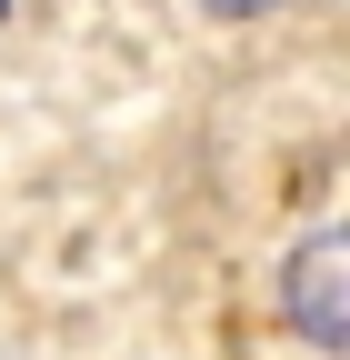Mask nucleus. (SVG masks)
<instances>
[{"instance_id":"1","label":"nucleus","mask_w":350,"mask_h":360,"mask_svg":"<svg viewBox=\"0 0 350 360\" xmlns=\"http://www.w3.org/2000/svg\"><path fill=\"white\" fill-rule=\"evenodd\" d=\"M280 310L300 321V340H311V350H340V340H350V240H340V231H311V240L290 250Z\"/></svg>"},{"instance_id":"2","label":"nucleus","mask_w":350,"mask_h":360,"mask_svg":"<svg viewBox=\"0 0 350 360\" xmlns=\"http://www.w3.org/2000/svg\"><path fill=\"white\" fill-rule=\"evenodd\" d=\"M200 11H221V20H260V11H280V0H200Z\"/></svg>"},{"instance_id":"3","label":"nucleus","mask_w":350,"mask_h":360,"mask_svg":"<svg viewBox=\"0 0 350 360\" xmlns=\"http://www.w3.org/2000/svg\"><path fill=\"white\" fill-rule=\"evenodd\" d=\"M0 11H11V0H0Z\"/></svg>"}]
</instances>
